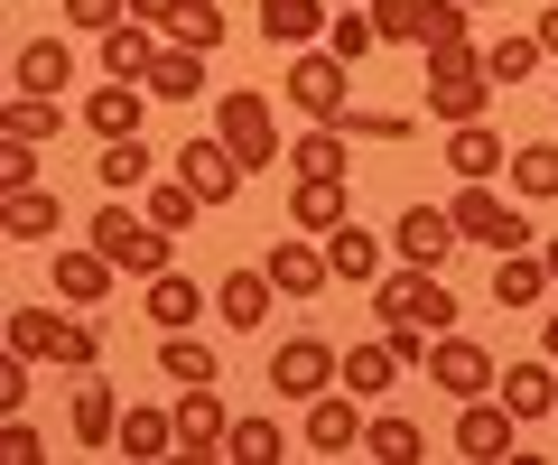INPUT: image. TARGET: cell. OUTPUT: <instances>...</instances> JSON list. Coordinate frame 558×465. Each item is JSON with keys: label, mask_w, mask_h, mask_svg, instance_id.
I'll return each mask as SVG.
<instances>
[{"label": "cell", "mask_w": 558, "mask_h": 465, "mask_svg": "<svg viewBox=\"0 0 558 465\" xmlns=\"http://www.w3.org/2000/svg\"><path fill=\"white\" fill-rule=\"evenodd\" d=\"M326 0H260V38H279V47H317L326 38Z\"/></svg>", "instance_id": "obj_29"}, {"label": "cell", "mask_w": 558, "mask_h": 465, "mask_svg": "<svg viewBox=\"0 0 558 465\" xmlns=\"http://www.w3.org/2000/svg\"><path fill=\"white\" fill-rule=\"evenodd\" d=\"M400 372H410V364L391 354V335H373V344H354V354H344V372H336V382L354 391V401H381V391H391Z\"/></svg>", "instance_id": "obj_27"}, {"label": "cell", "mask_w": 558, "mask_h": 465, "mask_svg": "<svg viewBox=\"0 0 558 465\" xmlns=\"http://www.w3.org/2000/svg\"><path fill=\"white\" fill-rule=\"evenodd\" d=\"M354 456H381V465H418L428 456V438H418V419H363V446Z\"/></svg>", "instance_id": "obj_33"}, {"label": "cell", "mask_w": 558, "mask_h": 465, "mask_svg": "<svg viewBox=\"0 0 558 465\" xmlns=\"http://www.w3.org/2000/svg\"><path fill=\"white\" fill-rule=\"evenodd\" d=\"M344 140H410V112H344Z\"/></svg>", "instance_id": "obj_46"}, {"label": "cell", "mask_w": 558, "mask_h": 465, "mask_svg": "<svg viewBox=\"0 0 558 465\" xmlns=\"http://www.w3.org/2000/svg\"><path fill=\"white\" fill-rule=\"evenodd\" d=\"M223 428H233V409L215 401V382H196V391H178V456H223Z\"/></svg>", "instance_id": "obj_15"}, {"label": "cell", "mask_w": 558, "mask_h": 465, "mask_svg": "<svg viewBox=\"0 0 558 465\" xmlns=\"http://www.w3.org/2000/svg\"><path fill=\"white\" fill-rule=\"evenodd\" d=\"M539 65H549V57H539L531 28H521V38H494V47H484V75H494V84H539Z\"/></svg>", "instance_id": "obj_34"}, {"label": "cell", "mask_w": 558, "mask_h": 465, "mask_svg": "<svg viewBox=\"0 0 558 465\" xmlns=\"http://www.w3.org/2000/svg\"><path fill=\"white\" fill-rule=\"evenodd\" d=\"M326 28H336V57H344V65H363V57L381 47V38H373V10H336Z\"/></svg>", "instance_id": "obj_44"}, {"label": "cell", "mask_w": 558, "mask_h": 465, "mask_svg": "<svg viewBox=\"0 0 558 465\" xmlns=\"http://www.w3.org/2000/svg\"><path fill=\"white\" fill-rule=\"evenodd\" d=\"M168 38H178V47H205V57H215V47H223V0H186Z\"/></svg>", "instance_id": "obj_42"}, {"label": "cell", "mask_w": 558, "mask_h": 465, "mask_svg": "<svg viewBox=\"0 0 558 465\" xmlns=\"http://www.w3.org/2000/svg\"><path fill=\"white\" fill-rule=\"evenodd\" d=\"M457 10H475V0H457Z\"/></svg>", "instance_id": "obj_54"}, {"label": "cell", "mask_w": 558, "mask_h": 465, "mask_svg": "<svg viewBox=\"0 0 558 465\" xmlns=\"http://www.w3.org/2000/svg\"><path fill=\"white\" fill-rule=\"evenodd\" d=\"M10 354H28V364H65V372H94L102 344L84 317H65V307H10Z\"/></svg>", "instance_id": "obj_2"}, {"label": "cell", "mask_w": 558, "mask_h": 465, "mask_svg": "<svg viewBox=\"0 0 558 465\" xmlns=\"http://www.w3.org/2000/svg\"><path fill=\"white\" fill-rule=\"evenodd\" d=\"M494 401L512 409L521 428L549 419V409H558V364H502V372H494Z\"/></svg>", "instance_id": "obj_19"}, {"label": "cell", "mask_w": 558, "mask_h": 465, "mask_svg": "<svg viewBox=\"0 0 558 465\" xmlns=\"http://www.w3.org/2000/svg\"><path fill=\"white\" fill-rule=\"evenodd\" d=\"M0 233H10V243H57L65 205L47 196V186H10V196H0Z\"/></svg>", "instance_id": "obj_20"}, {"label": "cell", "mask_w": 558, "mask_h": 465, "mask_svg": "<svg viewBox=\"0 0 558 465\" xmlns=\"http://www.w3.org/2000/svg\"><path fill=\"white\" fill-rule=\"evenodd\" d=\"M363 10H373V38H381V47H418L428 0H363Z\"/></svg>", "instance_id": "obj_39"}, {"label": "cell", "mask_w": 558, "mask_h": 465, "mask_svg": "<svg viewBox=\"0 0 558 465\" xmlns=\"http://www.w3.org/2000/svg\"><path fill=\"white\" fill-rule=\"evenodd\" d=\"M289 168H299V178H344V131L317 122L307 140H289Z\"/></svg>", "instance_id": "obj_37"}, {"label": "cell", "mask_w": 558, "mask_h": 465, "mask_svg": "<svg viewBox=\"0 0 558 465\" xmlns=\"http://www.w3.org/2000/svg\"><path fill=\"white\" fill-rule=\"evenodd\" d=\"M10 186H38V149L28 140H0V196H10Z\"/></svg>", "instance_id": "obj_48"}, {"label": "cell", "mask_w": 558, "mask_h": 465, "mask_svg": "<svg viewBox=\"0 0 558 465\" xmlns=\"http://www.w3.org/2000/svg\"><path fill=\"white\" fill-rule=\"evenodd\" d=\"M484 102H494V75H484V65H457V75H428V112H438L447 131H457V122H484Z\"/></svg>", "instance_id": "obj_21"}, {"label": "cell", "mask_w": 558, "mask_h": 465, "mask_svg": "<svg viewBox=\"0 0 558 465\" xmlns=\"http://www.w3.org/2000/svg\"><path fill=\"white\" fill-rule=\"evenodd\" d=\"M65 75H75V47L65 38H28L20 57H10V84H20V94H65Z\"/></svg>", "instance_id": "obj_24"}, {"label": "cell", "mask_w": 558, "mask_h": 465, "mask_svg": "<svg viewBox=\"0 0 558 465\" xmlns=\"http://www.w3.org/2000/svg\"><path fill=\"white\" fill-rule=\"evenodd\" d=\"M307 446H317V456H354V446H363V401L344 382L307 401Z\"/></svg>", "instance_id": "obj_11"}, {"label": "cell", "mask_w": 558, "mask_h": 465, "mask_svg": "<svg viewBox=\"0 0 558 465\" xmlns=\"http://www.w3.org/2000/svg\"><path fill=\"white\" fill-rule=\"evenodd\" d=\"M289 102H299L307 122H344V112H354V65H344L336 47H299V57H289Z\"/></svg>", "instance_id": "obj_6"}, {"label": "cell", "mask_w": 558, "mask_h": 465, "mask_svg": "<svg viewBox=\"0 0 558 465\" xmlns=\"http://www.w3.org/2000/svg\"><path fill=\"white\" fill-rule=\"evenodd\" d=\"M447 215H457V243H475V252H531V215H521L512 196H494V186H457V205H447Z\"/></svg>", "instance_id": "obj_5"}, {"label": "cell", "mask_w": 558, "mask_h": 465, "mask_svg": "<svg viewBox=\"0 0 558 465\" xmlns=\"http://www.w3.org/2000/svg\"><path fill=\"white\" fill-rule=\"evenodd\" d=\"M447 168H457L465 186H494L502 168H512V140H502L494 122H457L447 131Z\"/></svg>", "instance_id": "obj_12"}, {"label": "cell", "mask_w": 558, "mask_h": 465, "mask_svg": "<svg viewBox=\"0 0 558 465\" xmlns=\"http://www.w3.org/2000/svg\"><path fill=\"white\" fill-rule=\"evenodd\" d=\"M289 223H299V233H336V223H354V205H344V178H299L289 186Z\"/></svg>", "instance_id": "obj_22"}, {"label": "cell", "mask_w": 558, "mask_h": 465, "mask_svg": "<svg viewBox=\"0 0 558 465\" xmlns=\"http://www.w3.org/2000/svg\"><path fill=\"white\" fill-rule=\"evenodd\" d=\"M178 10H186V0H131V20H140V28H178Z\"/></svg>", "instance_id": "obj_50"}, {"label": "cell", "mask_w": 558, "mask_h": 465, "mask_svg": "<svg viewBox=\"0 0 558 465\" xmlns=\"http://www.w3.org/2000/svg\"><path fill=\"white\" fill-rule=\"evenodd\" d=\"M140 122H149V84H94L84 94V131L94 140H140Z\"/></svg>", "instance_id": "obj_14"}, {"label": "cell", "mask_w": 558, "mask_h": 465, "mask_svg": "<svg viewBox=\"0 0 558 465\" xmlns=\"http://www.w3.org/2000/svg\"><path fill=\"white\" fill-rule=\"evenodd\" d=\"M418 372H428V382H438L447 401H484L502 364H494V354H484L475 335H457V326H447V335H428V364H418Z\"/></svg>", "instance_id": "obj_7"}, {"label": "cell", "mask_w": 558, "mask_h": 465, "mask_svg": "<svg viewBox=\"0 0 558 465\" xmlns=\"http://www.w3.org/2000/svg\"><path fill=\"white\" fill-rule=\"evenodd\" d=\"M223 456H233V465H279L289 438H279V419H233V428H223Z\"/></svg>", "instance_id": "obj_35"}, {"label": "cell", "mask_w": 558, "mask_h": 465, "mask_svg": "<svg viewBox=\"0 0 558 465\" xmlns=\"http://www.w3.org/2000/svg\"><path fill=\"white\" fill-rule=\"evenodd\" d=\"M94 252L121 270V280H159V270H178V233H168V223H149V215H131L121 196H102Z\"/></svg>", "instance_id": "obj_1"}, {"label": "cell", "mask_w": 558, "mask_h": 465, "mask_svg": "<svg viewBox=\"0 0 558 465\" xmlns=\"http://www.w3.org/2000/svg\"><path fill=\"white\" fill-rule=\"evenodd\" d=\"M112 456H131V465H159V456H178V409H121V438H112Z\"/></svg>", "instance_id": "obj_23"}, {"label": "cell", "mask_w": 558, "mask_h": 465, "mask_svg": "<svg viewBox=\"0 0 558 465\" xmlns=\"http://www.w3.org/2000/svg\"><path fill=\"white\" fill-rule=\"evenodd\" d=\"M140 215H149V223H168V233H186V223L205 215V196H196L186 178H168V186H149V205H140Z\"/></svg>", "instance_id": "obj_40"}, {"label": "cell", "mask_w": 558, "mask_h": 465, "mask_svg": "<svg viewBox=\"0 0 558 465\" xmlns=\"http://www.w3.org/2000/svg\"><path fill=\"white\" fill-rule=\"evenodd\" d=\"M279 307V289H270V270L260 261H242V270H223V289H215V317L223 326H242V335H260V317Z\"/></svg>", "instance_id": "obj_17"}, {"label": "cell", "mask_w": 558, "mask_h": 465, "mask_svg": "<svg viewBox=\"0 0 558 465\" xmlns=\"http://www.w3.org/2000/svg\"><path fill=\"white\" fill-rule=\"evenodd\" d=\"M549 364H558V354H549Z\"/></svg>", "instance_id": "obj_55"}, {"label": "cell", "mask_w": 558, "mask_h": 465, "mask_svg": "<svg viewBox=\"0 0 558 465\" xmlns=\"http://www.w3.org/2000/svg\"><path fill=\"white\" fill-rule=\"evenodd\" d=\"M94 178H102V196H140V186H149V140H102Z\"/></svg>", "instance_id": "obj_31"}, {"label": "cell", "mask_w": 558, "mask_h": 465, "mask_svg": "<svg viewBox=\"0 0 558 465\" xmlns=\"http://www.w3.org/2000/svg\"><path fill=\"white\" fill-rule=\"evenodd\" d=\"M326 270H336V280H381V243L363 223H336V233H326Z\"/></svg>", "instance_id": "obj_32"}, {"label": "cell", "mask_w": 558, "mask_h": 465, "mask_svg": "<svg viewBox=\"0 0 558 465\" xmlns=\"http://www.w3.org/2000/svg\"><path fill=\"white\" fill-rule=\"evenodd\" d=\"M457 307L465 298L438 280V270H410V261H400V270H381V280H373V317L381 326H428V335H447Z\"/></svg>", "instance_id": "obj_3"}, {"label": "cell", "mask_w": 558, "mask_h": 465, "mask_svg": "<svg viewBox=\"0 0 558 465\" xmlns=\"http://www.w3.org/2000/svg\"><path fill=\"white\" fill-rule=\"evenodd\" d=\"M0 456H10V465H38V428H28V409H20V419H0Z\"/></svg>", "instance_id": "obj_49"}, {"label": "cell", "mask_w": 558, "mask_h": 465, "mask_svg": "<svg viewBox=\"0 0 558 465\" xmlns=\"http://www.w3.org/2000/svg\"><path fill=\"white\" fill-rule=\"evenodd\" d=\"M140 84H149V102H196V94H205V47H178V38H168L159 65H149Z\"/></svg>", "instance_id": "obj_25"}, {"label": "cell", "mask_w": 558, "mask_h": 465, "mask_svg": "<svg viewBox=\"0 0 558 465\" xmlns=\"http://www.w3.org/2000/svg\"><path fill=\"white\" fill-rule=\"evenodd\" d=\"M28 391H38V364H28V354H0V419H20Z\"/></svg>", "instance_id": "obj_45"}, {"label": "cell", "mask_w": 558, "mask_h": 465, "mask_svg": "<svg viewBox=\"0 0 558 465\" xmlns=\"http://www.w3.org/2000/svg\"><path fill=\"white\" fill-rule=\"evenodd\" d=\"M112 280H121V270L102 261L94 243H84V252H57V298H65V307H94V298H112Z\"/></svg>", "instance_id": "obj_28"}, {"label": "cell", "mask_w": 558, "mask_h": 465, "mask_svg": "<svg viewBox=\"0 0 558 465\" xmlns=\"http://www.w3.org/2000/svg\"><path fill=\"white\" fill-rule=\"evenodd\" d=\"M270 289L279 298H317V289H336V270H326V243L317 233H289V243H270Z\"/></svg>", "instance_id": "obj_10"}, {"label": "cell", "mask_w": 558, "mask_h": 465, "mask_svg": "<svg viewBox=\"0 0 558 465\" xmlns=\"http://www.w3.org/2000/svg\"><path fill=\"white\" fill-rule=\"evenodd\" d=\"M121 20H131V0H65V28H94L102 38V28H121Z\"/></svg>", "instance_id": "obj_47"}, {"label": "cell", "mask_w": 558, "mask_h": 465, "mask_svg": "<svg viewBox=\"0 0 558 465\" xmlns=\"http://www.w3.org/2000/svg\"><path fill=\"white\" fill-rule=\"evenodd\" d=\"M140 307H149V326H159V335H196V317H205V307H215V289H196V280H186V270H159V280H149V298H140Z\"/></svg>", "instance_id": "obj_16"}, {"label": "cell", "mask_w": 558, "mask_h": 465, "mask_svg": "<svg viewBox=\"0 0 558 465\" xmlns=\"http://www.w3.org/2000/svg\"><path fill=\"white\" fill-rule=\"evenodd\" d=\"M159 372H168V382H178V391H196V382H215V354H205V344L196 335H159Z\"/></svg>", "instance_id": "obj_36"}, {"label": "cell", "mask_w": 558, "mask_h": 465, "mask_svg": "<svg viewBox=\"0 0 558 465\" xmlns=\"http://www.w3.org/2000/svg\"><path fill=\"white\" fill-rule=\"evenodd\" d=\"M531 38H539V57L558 65V0H539V20H531Z\"/></svg>", "instance_id": "obj_51"}, {"label": "cell", "mask_w": 558, "mask_h": 465, "mask_svg": "<svg viewBox=\"0 0 558 465\" xmlns=\"http://www.w3.org/2000/svg\"><path fill=\"white\" fill-rule=\"evenodd\" d=\"M549 261H539V252H502L494 261V307H549Z\"/></svg>", "instance_id": "obj_26"}, {"label": "cell", "mask_w": 558, "mask_h": 465, "mask_svg": "<svg viewBox=\"0 0 558 465\" xmlns=\"http://www.w3.org/2000/svg\"><path fill=\"white\" fill-rule=\"evenodd\" d=\"M502 178H512L531 205H549V196H558V149H512V168H502Z\"/></svg>", "instance_id": "obj_41"}, {"label": "cell", "mask_w": 558, "mask_h": 465, "mask_svg": "<svg viewBox=\"0 0 558 465\" xmlns=\"http://www.w3.org/2000/svg\"><path fill=\"white\" fill-rule=\"evenodd\" d=\"M465 38H475V28H465L457 0H428V20H418V57H428V47H465Z\"/></svg>", "instance_id": "obj_43"}, {"label": "cell", "mask_w": 558, "mask_h": 465, "mask_svg": "<svg viewBox=\"0 0 558 465\" xmlns=\"http://www.w3.org/2000/svg\"><path fill=\"white\" fill-rule=\"evenodd\" d=\"M336 372H344V354L326 335H289L270 354V391L279 401H317V391H336Z\"/></svg>", "instance_id": "obj_8"}, {"label": "cell", "mask_w": 558, "mask_h": 465, "mask_svg": "<svg viewBox=\"0 0 558 465\" xmlns=\"http://www.w3.org/2000/svg\"><path fill=\"white\" fill-rule=\"evenodd\" d=\"M521 419H512V409H502V401H465L457 409V456H475V465H494V456H521Z\"/></svg>", "instance_id": "obj_13"}, {"label": "cell", "mask_w": 558, "mask_h": 465, "mask_svg": "<svg viewBox=\"0 0 558 465\" xmlns=\"http://www.w3.org/2000/svg\"><path fill=\"white\" fill-rule=\"evenodd\" d=\"M57 131H65L57 94H10V112H0V140H28V149H47Z\"/></svg>", "instance_id": "obj_30"}, {"label": "cell", "mask_w": 558, "mask_h": 465, "mask_svg": "<svg viewBox=\"0 0 558 465\" xmlns=\"http://www.w3.org/2000/svg\"><path fill=\"white\" fill-rule=\"evenodd\" d=\"M391 252H400L410 270H447V252H457V215H447V205H400Z\"/></svg>", "instance_id": "obj_9"}, {"label": "cell", "mask_w": 558, "mask_h": 465, "mask_svg": "<svg viewBox=\"0 0 558 465\" xmlns=\"http://www.w3.org/2000/svg\"><path fill=\"white\" fill-rule=\"evenodd\" d=\"M539 344H549V354H558V307H549V326H539Z\"/></svg>", "instance_id": "obj_52"}, {"label": "cell", "mask_w": 558, "mask_h": 465, "mask_svg": "<svg viewBox=\"0 0 558 465\" xmlns=\"http://www.w3.org/2000/svg\"><path fill=\"white\" fill-rule=\"evenodd\" d=\"M539 261H549V280H558V233H549V243H539Z\"/></svg>", "instance_id": "obj_53"}, {"label": "cell", "mask_w": 558, "mask_h": 465, "mask_svg": "<svg viewBox=\"0 0 558 465\" xmlns=\"http://www.w3.org/2000/svg\"><path fill=\"white\" fill-rule=\"evenodd\" d=\"M178 178L196 186L205 205H233V186H242V159L215 140V131H205V140H186V149H178Z\"/></svg>", "instance_id": "obj_18"}, {"label": "cell", "mask_w": 558, "mask_h": 465, "mask_svg": "<svg viewBox=\"0 0 558 465\" xmlns=\"http://www.w3.org/2000/svg\"><path fill=\"white\" fill-rule=\"evenodd\" d=\"M75 438H84V446H112V438H121V409H112V391H102V382L75 391Z\"/></svg>", "instance_id": "obj_38"}, {"label": "cell", "mask_w": 558, "mask_h": 465, "mask_svg": "<svg viewBox=\"0 0 558 465\" xmlns=\"http://www.w3.org/2000/svg\"><path fill=\"white\" fill-rule=\"evenodd\" d=\"M215 140L242 159V178H260L270 159H289V140H279V112H270V94H252V84L215 102Z\"/></svg>", "instance_id": "obj_4"}]
</instances>
